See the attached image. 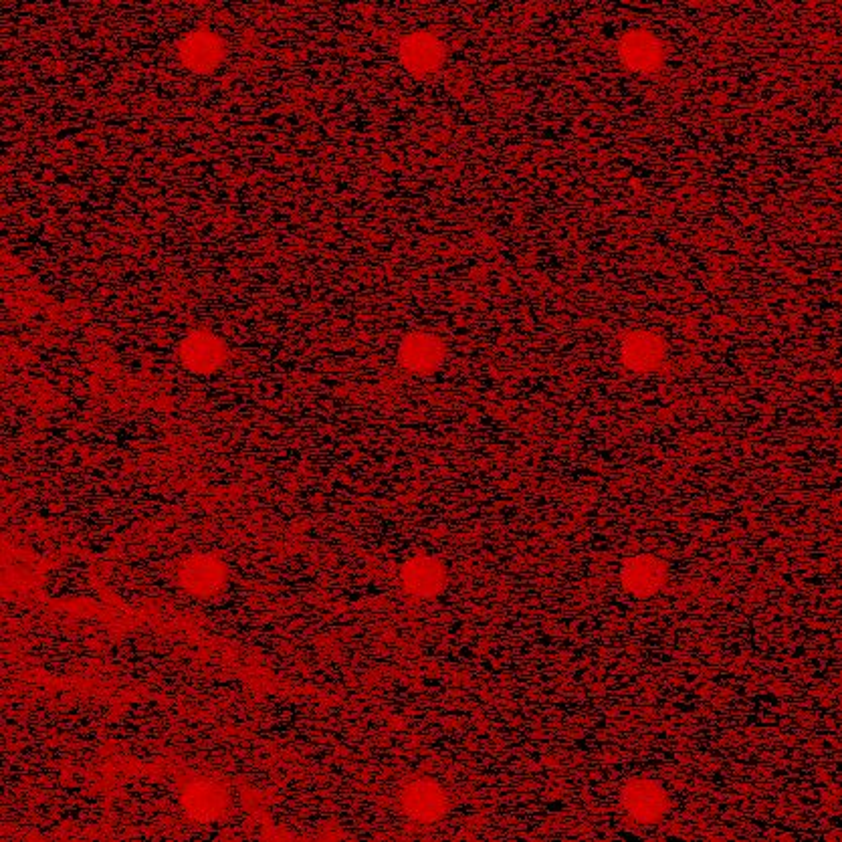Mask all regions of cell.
<instances>
[{
    "instance_id": "obj_1",
    "label": "cell",
    "mask_w": 842,
    "mask_h": 842,
    "mask_svg": "<svg viewBox=\"0 0 842 842\" xmlns=\"http://www.w3.org/2000/svg\"><path fill=\"white\" fill-rule=\"evenodd\" d=\"M622 802L628 814L643 824L659 822L669 810L667 792L657 782L647 780V778L630 782L624 788Z\"/></svg>"
},
{
    "instance_id": "obj_2",
    "label": "cell",
    "mask_w": 842,
    "mask_h": 842,
    "mask_svg": "<svg viewBox=\"0 0 842 842\" xmlns=\"http://www.w3.org/2000/svg\"><path fill=\"white\" fill-rule=\"evenodd\" d=\"M402 65L414 75H429L445 61L443 43L431 33H414L400 47Z\"/></svg>"
},
{
    "instance_id": "obj_3",
    "label": "cell",
    "mask_w": 842,
    "mask_h": 842,
    "mask_svg": "<svg viewBox=\"0 0 842 842\" xmlns=\"http://www.w3.org/2000/svg\"><path fill=\"white\" fill-rule=\"evenodd\" d=\"M223 55H225L223 41L210 31L190 33L180 43V57L184 65L198 73L215 69L221 63Z\"/></svg>"
},
{
    "instance_id": "obj_4",
    "label": "cell",
    "mask_w": 842,
    "mask_h": 842,
    "mask_svg": "<svg viewBox=\"0 0 842 842\" xmlns=\"http://www.w3.org/2000/svg\"><path fill=\"white\" fill-rule=\"evenodd\" d=\"M402 808L416 820L431 822L447 812V796L433 782H416L404 790Z\"/></svg>"
},
{
    "instance_id": "obj_5",
    "label": "cell",
    "mask_w": 842,
    "mask_h": 842,
    "mask_svg": "<svg viewBox=\"0 0 842 842\" xmlns=\"http://www.w3.org/2000/svg\"><path fill=\"white\" fill-rule=\"evenodd\" d=\"M620 57L633 71L649 73L659 69L663 51L657 39L647 31H630L620 41Z\"/></svg>"
},
{
    "instance_id": "obj_6",
    "label": "cell",
    "mask_w": 842,
    "mask_h": 842,
    "mask_svg": "<svg viewBox=\"0 0 842 842\" xmlns=\"http://www.w3.org/2000/svg\"><path fill=\"white\" fill-rule=\"evenodd\" d=\"M400 358L402 364L414 372H431L443 360V346L429 336H412L404 340Z\"/></svg>"
},
{
    "instance_id": "obj_7",
    "label": "cell",
    "mask_w": 842,
    "mask_h": 842,
    "mask_svg": "<svg viewBox=\"0 0 842 842\" xmlns=\"http://www.w3.org/2000/svg\"><path fill=\"white\" fill-rule=\"evenodd\" d=\"M667 578L665 566L653 558H639L630 562L624 570V584L630 592L647 596L657 592Z\"/></svg>"
},
{
    "instance_id": "obj_8",
    "label": "cell",
    "mask_w": 842,
    "mask_h": 842,
    "mask_svg": "<svg viewBox=\"0 0 842 842\" xmlns=\"http://www.w3.org/2000/svg\"><path fill=\"white\" fill-rule=\"evenodd\" d=\"M404 582L416 594H435L441 590L445 574L433 560H414L404 568Z\"/></svg>"
},
{
    "instance_id": "obj_9",
    "label": "cell",
    "mask_w": 842,
    "mask_h": 842,
    "mask_svg": "<svg viewBox=\"0 0 842 842\" xmlns=\"http://www.w3.org/2000/svg\"><path fill=\"white\" fill-rule=\"evenodd\" d=\"M184 360L190 368L198 372L215 370L223 360L221 344L215 338H208V336H192L184 344Z\"/></svg>"
},
{
    "instance_id": "obj_10",
    "label": "cell",
    "mask_w": 842,
    "mask_h": 842,
    "mask_svg": "<svg viewBox=\"0 0 842 842\" xmlns=\"http://www.w3.org/2000/svg\"><path fill=\"white\" fill-rule=\"evenodd\" d=\"M188 810L198 818H215L225 808V796L215 786L200 784L186 794Z\"/></svg>"
},
{
    "instance_id": "obj_11",
    "label": "cell",
    "mask_w": 842,
    "mask_h": 842,
    "mask_svg": "<svg viewBox=\"0 0 842 842\" xmlns=\"http://www.w3.org/2000/svg\"><path fill=\"white\" fill-rule=\"evenodd\" d=\"M626 362L633 368H653L661 356V344L651 336H635L626 344Z\"/></svg>"
}]
</instances>
